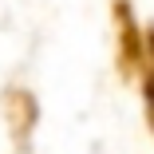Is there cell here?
I'll return each mask as SVG.
<instances>
[{"label": "cell", "instance_id": "2", "mask_svg": "<svg viewBox=\"0 0 154 154\" xmlns=\"http://www.w3.org/2000/svg\"><path fill=\"white\" fill-rule=\"evenodd\" d=\"M0 107H4V122H8V134H12L16 154H28V142H32L36 119H40L36 95H32V91H24V87H8L4 95H0Z\"/></svg>", "mask_w": 154, "mask_h": 154}, {"label": "cell", "instance_id": "3", "mask_svg": "<svg viewBox=\"0 0 154 154\" xmlns=\"http://www.w3.org/2000/svg\"><path fill=\"white\" fill-rule=\"evenodd\" d=\"M138 91H142V111H146V127L154 131V28H146V51H142V67H138Z\"/></svg>", "mask_w": 154, "mask_h": 154}, {"label": "cell", "instance_id": "1", "mask_svg": "<svg viewBox=\"0 0 154 154\" xmlns=\"http://www.w3.org/2000/svg\"><path fill=\"white\" fill-rule=\"evenodd\" d=\"M111 16H115V51H119V71L134 79L138 67H142V51H146V32L138 28L134 12L127 0H115L111 4Z\"/></svg>", "mask_w": 154, "mask_h": 154}]
</instances>
